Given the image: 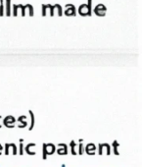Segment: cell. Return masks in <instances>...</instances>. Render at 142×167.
Instances as JSON below:
<instances>
[{
	"label": "cell",
	"instance_id": "6da1fadb",
	"mask_svg": "<svg viewBox=\"0 0 142 167\" xmlns=\"http://www.w3.org/2000/svg\"><path fill=\"white\" fill-rule=\"evenodd\" d=\"M79 14L80 16H91L92 14V0H87L79 7Z\"/></svg>",
	"mask_w": 142,
	"mask_h": 167
},
{
	"label": "cell",
	"instance_id": "7a4b0ae2",
	"mask_svg": "<svg viewBox=\"0 0 142 167\" xmlns=\"http://www.w3.org/2000/svg\"><path fill=\"white\" fill-rule=\"evenodd\" d=\"M94 13H95V15L99 16V17H104L106 15V12H107V8L106 6L104 4H97L95 7H94Z\"/></svg>",
	"mask_w": 142,
	"mask_h": 167
},
{
	"label": "cell",
	"instance_id": "3957f363",
	"mask_svg": "<svg viewBox=\"0 0 142 167\" xmlns=\"http://www.w3.org/2000/svg\"><path fill=\"white\" fill-rule=\"evenodd\" d=\"M65 15L66 16H76L77 9L74 4H66L65 5Z\"/></svg>",
	"mask_w": 142,
	"mask_h": 167
},
{
	"label": "cell",
	"instance_id": "277c9868",
	"mask_svg": "<svg viewBox=\"0 0 142 167\" xmlns=\"http://www.w3.org/2000/svg\"><path fill=\"white\" fill-rule=\"evenodd\" d=\"M15 122H16V119L13 116H6L4 120H3V124L7 127V128H14Z\"/></svg>",
	"mask_w": 142,
	"mask_h": 167
},
{
	"label": "cell",
	"instance_id": "5b68a950",
	"mask_svg": "<svg viewBox=\"0 0 142 167\" xmlns=\"http://www.w3.org/2000/svg\"><path fill=\"white\" fill-rule=\"evenodd\" d=\"M58 146H59V149H57V153H58L59 155H66V154H68L67 145H65V143H59Z\"/></svg>",
	"mask_w": 142,
	"mask_h": 167
},
{
	"label": "cell",
	"instance_id": "8992f818",
	"mask_svg": "<svg viewBox=\"0 0 142 167\" xmlns=\"http://www.w3.org/2000/svg\"><path fill=\"white\" fill-rule=\"evenodd\" d=\"M5 8H4V15L7 17L12 15V11H11V0H5Z\"/></svg>",
	"mask_w": 142,
	"mask_h": 167
},
{
	"label": "cell",
	"instance_id": "52a82bcc",
	"mask_svg": "<svg viewBox=\"0 0 142 167\" xmlns=\"http://www.w3.org/2000/svg\"><path fill=\"white\" fill-rule=\"evenodd\" d=\"M86 151L87 154L89 155H93L95 154V150H96V146L94 143H88L86 146H85V149H84Z\"/></svg>",
	"mask_w": 142,
	"mask_h": 167
},
{
	"label": "cell",
	"instance_id": "ba28073f",
	"mask_svg": "<svg viewBox=\"0 0 142 167\" xmlns=\"http://www.w3.org/2000/svg\"><path fill=\"white\" fill-rule=\"evenodd\" d=\"M10 148H13V154L14 155H16L17 154V146H16V145L15 143H5V155H8L9 154V149Z\"/></svg>",
	"mask_w": 142,
	"mask_h": 167
},
{
	"label": "cell",
	"instance_id": "9c48e42d",
	"mask_svg": "<svg viewBox=\"0 0 142 167\" xmlns=\"http://www.w3.org/2000/svg\"><path fill=\"white\" fill-rule=\"evenodd\" d=\"M56 150V146L53 145V143H46V151H47V155H51L55 152Z\"/></svg>",
	"mask_w": 142,
	"mask_h": 167
},
{
	"label": "cell",
	"instance_id": "30bf717a",
	"mask_svg": "<svg viewBox=\"0 0 142 167\" xmlns=\"http://www.w3.org/2000/svg\"><path fill=\"white\" fill-rule=\"evenodd\" d=\"M29 116H30V127H29V131H32L33 129V127H35V114H33V112L32 110H29Z\"/></svg>",
	"mask_w": 142,
	"mask_h": 167
},
{
	"label": "cell",
	"instance_id": "8fae6325",
	"mask_svg": "<svg viewBox=\"0 0 142 167\" xmlns=\"http://www.w3.org/2000/svg\"><path fill=\"white\" fill-rule=\"evenodd\" d=\"M26 116H20L18 118V121L21 122V124L19 125V128H25L26 126Z\"/></svg>",
	"mask_w": 142,
	"mask_h": 167
},
{
	"label": "cell",
	"instance_id": "7c38bea8",
	"mask_svg": "<svg viewBox=\"0 0 142 167\" xmlns=\"http://www.w3.org/2000/svg\"><path fill=\"white\" fill-rule=\"evenodd\" d=\"M32 146H35V143H29V145H28L26 146V152L28 153V154H29V155H35V151H30V148H32Z\"/></svg>",
	"mask_w": 142,
	"mask_h": 167
},
{
	"label": "cell",
	"instance_id": "4fadbf2b",
	"mask_svg": "<svg viewBox=\"0 0 142 167\" xmlns=\"http://www.w3.org/2000/svg\"><path fill=\"white\" fill-rule=\"evenodd\" d=\"M70 146H71V150H72V154H73V155H77V153L76 149H75L76 146H77V143H75V141H72V142H71Z\"/></svg>",
	"mask_w": 142,
	"mask_h": 167
},
{
	"label": "cell",
	"instance_id": "5bb4252c",
	"mask_svg": "<svg viewBox=\"0 0 142 167\" xmlns=\"http://www.w3.org/2000/svg\"><path fill=\"white\" fill-rule=\"evenodd\" d=\"M120 145H119V143H118L117 141H114L113 142V149H114V153L116 155H119L120 153H119V151H118V146H119Z\"/></svg>",
	"mask_w": 142,
	"mask_h": 167
},
{
	"label": "cell",
	"instance_id": "9a60e30c",
	"mask_svg": "<svg viewBox=\"0 0 142 167\" xmlns=\"http://www.w3.org/2000/svg\"><path fill=\"white\" fill-rule=\"evenodd\" d=\"M0 16H4V0H0Z\"/></svg>",
	"mask_w": 142,
	"mask_h": 167
},
{
	"label": "cell",
	"instance_id": "2e32d148",
	"mask_svg": "<svg viewBox=\"0 0 142 167\" xmlns=\"http://www.w3.org/2000/svg\"><path fill=\"white\" fill-rule=\"evenodd\" d=\"M47 9L50 10V16H54V10H55V4L54 5H50V4H46Z\"/></svg>",
	"mask_w": 142,
	"mask_h": 167
},
{
	"label": "cell",
	"instance_id": "e0dca14e",
	"mask_svg": "<svg viewBox=\"0 0 142 167\" xmlns=\"http://www.w3.org/2000/svg\"><path fill=\"white\" fill-rule=\"evenodd\" d=\"M42 150H43V154H42V159H47V151H46V143H43L42 145Z\"/></svg>",
	"mask_w": 142,
	"mask_h": 167
},
{
	"label": "cell",
	"instance_id": "ac0fdd59",
	"mask_svg": "<svg viewBox=\"0 0 142 167\" xmlns=\"http://www.w3.org/2000/svg\"><path fill=\"white\" fill-rule=\"evenodd\" d=\"M77 146H79V154H80V155H82V153H83V143H79V145H77Z\"/></svg>",
	"mask_w": 142,
	"mask_h": 167
},
{
	"label": "cell",
	"instance_id": "d6986e66",
	"mask_svg": "<svg viewBox=\"0 0 142 167\" xmlns=\"http://www.w3.org/2000/svg\"><path fill=\"white\" fill-rule=\"evenodd\" d=\"M46 13H47V7H46V4H42V16H43V17L46 16Z\"/></svg>",
	"mask_w": 142,
	"mask_h": 167
},
{
	"label": "cell",
	"instance_id": "ffe728a7",
	"mask_svg": "<svg viewBox=\"0 0 142 167\" xmlns=\"http://www.w3.org/2000/svg\"><path fill=\"white\" fill-rule=\"evenodd\" d=\"M20 154L23 155V153H24V145H23V143H20Z\"/></svg>",
	"mask_w": 142,
	"mask_h": 167
},
{
	"label": "cell",
	"instance_id": "44dd1931",
	"mask_svg": "<svg viewBox=\"0 0 142 167\" xmlns=\"http://www.w3.org/2000/svg\"><path fill=\"white\" fill-rule=\"evenodd\" d=\"M2 150H3V148H2V146L0 145V155H1V153H2Z\"/></svg>",
	"mask_w": 142,
	"mask_h": 167
},
{
	"label": "cell",
	"instance_id": "7402d4cb",
	"mask_svg": "<svg viewBox=\"0 0 142 167\" xmlns=\"http://www.w3.org/2000/svg\"><path fill=\"white\" fill-rule=\"evenodd\" d=\"M0 118H1V115H0ZM0 128H2V126H1V124H0Z\"/></svg>",
	"mask_w": 142,
	"mask_h": 167
},
{
	"label": "cell",
	"instance_id": "603a6c76",
	"mask_svg": "<svg viewBox=\"0 0 142 167\" xmlns=\"http://www.w3.org/2000/svg\"><path fill=\"white\" fill-rule=\"evenodd\" d=\"M62 167H66V165H65V164H63V165H62Z\"/></svg>",
	"mask_w": 142,
	"mask_h": 167
}]
</instances>
